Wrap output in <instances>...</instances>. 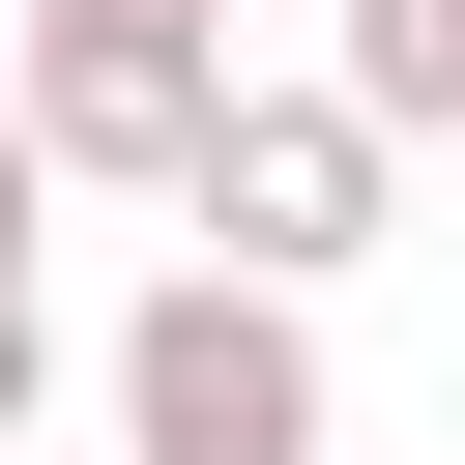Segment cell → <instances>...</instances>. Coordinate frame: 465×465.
Wrapping results in <instances>:
<instances>
[{
	"label": "cell",
	"mask_w": 465,
	"mask_h": 465,
	"mask_svg": "<svg viewBox=\"0 0 465 465\" xmlns=\"http://www.w3.org/2000/svg\"><path fill=\"white\" fill-rule=\"evenodd\" d=\"M29 407H58V291L0 262V465H29Z\"/></svg>",
	"instance_id": "cell-5"
},
{
	"label": "cell",
	"mask_w": 465,
	"mask_h": 465,
	"mask_svg": "<svg viewBox=\"0 0 465 465\" xmlns=\"http://www.w3.org/2000/svg\"><path fill=\"white\" fill-rule=\"evenodd\" d=\"M0 87H29V145H58V174L174 203V174H203V116H232L262 58H232V0H0Z\"/></svg>",
	"instance_id": "cell-1"
},
{
	"label": "cell",
	"mask_w": 465,
	"mask_h": 465,
	"mask_svg": "<svg viewBox=\"0 0 465 465\" xmlns=\"http://www.w3.org/2000/svg\"><path fill=\"white\" fill-rule=\"evenodd\" d=\"M29 203H58V145H29V87H0V262H29Z\"/></svg>",
	"instance_id": "cell-6"
},
{
	"label": "cell",
	"mask_w": 465,
	"mask_h": 465,
	"mask_svg": "<svg viewBox=\"0 0 465 465\" xmlns=\"http://www.w3.org/2000/svg\"><path fill=\"white\" fill-rule=\"evenodd\" d=\"M378 203H407V145H378L349 87H232V116H203V174H174V232H203L232 291H320V262H378Z\"/></svg>",
	"instance_id": "cell-3"
},
{
	"label": "cell",
	"mask_w": 465,
	"mask_h": 465,
	"mask_svg": "<svg viewBox=\"0 0 465 465\" xmlns=\"http://www.w3.org/2000/svg\"><path fill=\"white\" fill-rule=\"evenodd\" d=\"M320 87L378 145H465V0H320Z\"/></svg>",
	"instance_id": "cell-4"
},
{
	"label": "cell",
	"mask_w": 465,
	"mask_h": 465,
	"mask_svg": "<svg viewBox=\"0 0 465 465\" xmlns=\"http://www.w3.org/2000/svg\"><path fill=\"white\" fill-rule=\"evenodd\" d=\"M349 407H320V291H232V262H174L145 320H116V465H320Z\"/></svg>",
	"instance_id": "cell-2"
}]
</instances>
